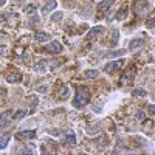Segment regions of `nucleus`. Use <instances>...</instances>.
<instances>
[{
	"instance_id": "1",
	"label": "nucleus",
	"mask_w": 155,
	"mask_h": 155,
	"mask_svg": "<svg viewBox=\"0 0 155 155\" xmlns=\"http://www.w3.org/2000/svg\"><path fill=\"white\" fill-rule=\"evenodd\" d=\"M88 101H90L88 90L85 87H79V88H78V92H76L74 99H73V106L74 107H84V106L88 104Z\"/></svg>"
},
{
	"instance_id": "2",
	"label": "nucleus",
	"mask_w": 155,
	"mask_h": 155,
	"mask_svg": "<svg viewBox=\"0 0 155 155\" xmlns=\"http://www.w3.org/2000/svg\"><path fill=\"white\" fill-rule=\"evenodd\" d=\"M45 51H47V53H50V54H58V53H61V51H62V45H61V42L53 41L51 44H48L45 47Z\"/></svg>"
},
{
	"instance_id": "3",
	"label": "nucleus",
	"mask_w": 155,
	"mask_h": 155,
	"mask_svg": "<svg viewBox=\"0 0 155 155\" xmlns=\"http://www.w3.org/2000/svg\"><path fill=\"white\" fill-rule=\"evenodd\" d=\"M123 64H124V61H121V59H118V61H112V62L106 64L104 70H106L107 73H113V71H116V70H120V68L123 67Z\"/></svg>"
},
{
	"instance_id": "4",
	"label": "nucleus",
	"mask_w": 155,
	"mask_h": 155,
	"mask_svg": "<svg viewBox=\"0 0 155 155\" xmlns=\"http://www.w3.org/2000/svg\"><path fill=\"white\" fill-rule=\"evenodd\" d=\"M22 81V74L16 70H12L9 73H6V82L9 84H14V82H20Z\"/></svg>"
},
{
	"instance_id": "5",
	"label": "nucleus",
	"mask_w": 155,
	"mask_h": 155,
	"mask_svg": "<svg viewBox=\"0 0 155 155\" xmlns=\"http://www.w3.org/2000/svg\"><path fill=\"white\" fill-rule=\"evenodd\" d=\"M134 74H135V68H134V67H132V68H129V70L124 73V76H123L121 84L130 85V84H132V81H134Z\"/></svg>"
},
{
	"instance_id": "6",
	"label": "nucleus",
	"mask_w": 155,
	"mask_h": 155,
	"mask_svg": "<svg viewBox=\"0 0 155 155\" xmlns=\"http://www.w3.org/2000/svg\"><path fill=\"white\" fill-rule=\"evenodd\" d=\"M112 3H113V0H102V2L98 5V11H99V16H102V14H106V12L109 11V8L112 6Z\"/></svg>"
},
{
	"instance_id": "7",
	"label": "nucleus",
	"mask_w": 155,
	"mask_h": 155,
	"mask_svg": "<svg viewBox=\"0 0 155 155\" xmlns=\"http://www.w3.org/2000/svg\"><path fill=\"white\" fill-rule=\"evenodd\" d=\"M62 144L64 146H68V147H73L76 144V137L73 134H67V135H64L62 138Z\"/></svg>"
},
{
	"instance_id": "8",
	"label": "nucleus",
	"mask_w": 155,
	"mask_h": 155,
	"mask_svg": "<svg viewBox=\"0 0 155 155\" xmlns=\"http://www.w3.org/2000/svg\"><path fill=\"white\" fill-rule=\"evenodd\" d=\"M36 137V130H23V132H17L16 138L17 140H31Z\"/></svg>"
},
{
	"instance_id": "9",
	"label": "nucleus",
	"mask_w": 155,
	"mask_h": 155,
	"mask_svg": "<svg viewBox=\"0 0 155 155\" xmlns=\"http://www.w3.org/2000/svg\"><path fill=\"white\" fill-rule=\"evenodd\" d=\"M149 8V3L146 2V0H138V2L135 3V11L138 12V14H141V12H144V9Z\"/></svg>"
},
{
	"instance_id": "10",
	"label": "nucleus",
	"mask_w": 155,
	"mask_h": 155,
	"mask_svg": "<svg viewBox=\"0 0 155 155\" xmlns=\"http://www.w3.org/2000/svg\"><path fill=\"white\" fill-rule=\"evenodd\" d=\"M68 95H70V88H68V85H62V87L59 88V99H61V101L67 99Z\"/></svg>"
},
{
	"instance_id": "11",
	"label": "nucleus",
	"mask_w": 155,
	"mask_h": 155,
	"mask_svg": "<svg viewBox=\"0 0 155 155\" xmlns=\"http://www.w3.org/2000/svg\"><path fill=\"white\" fill-rule=\"evenodd\" d=\"M34 39H36L37 42H47L48 39H50V34H48V33H45V31H39V33H36Z\"/></svg>"
},
{
	"instance_id": "12",
	"label": "nucleus",
	"mask_w": 155,
	"mask_h": 155,
	"mask_svg": "<svg viewBox=\"0 0 155 155\" xmlns=\"http://www.w3.org/2000/svg\"><path fill=\"white\" fill-rule=\"evenodd\" d=\"M34 70L37 71V73H44L45 70H47V61H39L37 64H36V65H34Z\"/></svg>"
},
{
	"instance_id": "13",
	"label": "nucleus",
	"mask_w": 155,
	"mask_h": 155,
	"mask_svg": "<svg viewBox=\"0 0 155 155\" xmlns=\"http://www.w3.org/2000/svg\"><path fill=\"white\" fill-rule=\"evenodd\" d=\"M102 33H104V28H102V27H95V28L90 30L88 37H98V36H99V34H102Z\"/></svg>"
},
{
	"instance_id": "14",
	"label": "nucleus",
	"mask_w": 155,
	"mask_h": 155,
	"mask_svg": "<svg viewBox=\"0 0 155 155\" xmlns=\"http://www.w3.org/2000/svg\"><path fill=\"white\" fill-rule=\"evenodd\" d=\"M140 47H143V39H134V41H130V44H129V48L130 50H137Z\"/></svg>"
},
{
	"instance_id": "15",
	"label": "nucleus",
	"mask_w": 155,
	"mask_h": 155,
	"mask_svg": "<svg viewBox=\"0 0 155 155\" xmlns=\"http://www.w3.org/2000/svg\"><path fill=\"white\" fill-rule=\"evenodd\" d=\"M12 113H14L12 110H5L2 115H0V124H3V123H5V120H9L11 116H12Z\"/></svg>"
},
{
	"instance_id": "16",
	"label": "nucleus",
	"mask_w": 155,
	"mask_h": 155,
	"mask_svg": "<svg viewBox=\"0 0 155 155\" xmlns=\"http://www.w3.org/2000/svg\"><path fill=\"white\" fill-rule=\"evenodd\" d=\"M54 8H56V0H50V2L44 6L42 11H44V12H50L51 9H54Z\"/></svg>"
},
{
	"instance_id": "17",
	"label": "nucleus",
	"mask_w": 155,
	"mask_h": 155,
	"mask_svg": "<svg viewBox=\"0 0 155 155\" xmlns=\"http://www.w3.org/2000/svg\"><path fill=\"white\" fill-rule=\"evenodd\" d=\"M84 78H87V79H95V78H98V71L96 70H87L84 73Z\"/></svg>"
},
{
	"instance_id": "18",
	"label": "nucleus",
	"mask_w": 155,
	"mask_h": 155,
	"mask_svg": "<svg viewBox=\"0 0 155 155\" xmlns=\"http://www.w3.org/2000/svg\"><path fill=\"white\" fill-rule=\"evenodd\" d=\"M146 95H147V92H146V90H141V88L134 90V92H132V96H134V98H143V96H146Z\"/></svg>"
},
{
	"instance_id": "19",
	"label": "nucleus",
	"mask_w": 155,
	"mask_h": 155,
	"mask_svg": "<svg viewBox=\"0 0 155 155\" xmlns=\"http://www.w3.org/2000/svg\"><path fill=\"white\" fill-rule=\"evenodd\" d=\"M9 138H11V137H9V132L5 134V137L0 140V149H5V147H6V144L9 143Z\"/></svg>"
},
{
	"instance_id": "20",
	"label": "nucleus",
	"mask_w": 155,
	"mask_h": 155,
	"mask_svg": "<svg viewBox=\"0 0 155 155\" xmlns=\"http://www.w3.org/2000/svg\"><path fill=\"white\" fill-rule=\"evenodd\" d=\"M25 115H27V110H17L16 113H12V116H14V120H22Z\"/></svg>"
},
{
	"instance_id": "21",
	"label": "nucleus",
	"mask_w": 155,
	"mask_h": 155,
	"mask_svg": "<svg viewBox=\"0 0 155 155\" xmlns=\"http://www.w3.org/2000/svg\"><path fill=\"white\" fill-rule=\"evenodd\" d=\"M124 51H110V53H107L106 56L110 59V58H118V56H123Z\"/></svg>"
},
{
	"instance_id": "22",
	"label": "nucleus",
	"mask_w": 155,
	"mask_h": 155,
	"mask_svg": "<svg viewBox=\"0 0 155 155\" xmlns=\"http://www.w3.org/2000/svg\"><path fill=\"white\" fill-rule=\"evenodd\" d=\"M118 37H120V33L115 30V31H113V37H112V42H110V45H112V47H115V45H116V42H118Z\"/></svg>"
},
{
	"instance_id": "23",
	"label": "nucleus",
	"mask_w": 155,
	"mask_h": 155,
	"mask_svg": "<svg viewBox=\"0 0 155 155\" xmlns=\"http://www.w3.org/2000/svg\"><path fill=\"white\" fill-rule=\"evenodd\" d=\"M61 19H62V11H58L51 16V22H56V20H61Z\"/></svg>"
},
{
	"instance_id": "24",
	"label": "nucleus",
	"mask_w": 155,
	"mask_h": 155,
	"mask_svg": "<svg viewBox=\"0 0 155 155\" xmlns=\"http://www.w3.org/2000/svg\"><path fill=\"white\" fill-rule=\"evenodd\" d=\"M34 9H36V3H31V5L25 6V12H34Z\"/></svg>"
},
{
	"instance_id": "25",
	"label": "nucleus",
	"mask_w": 155,
	"mask_h": 155,
	"mask_svg": "<svg viewBox=\"0 0 155 155\" xmlns=\"http://www.w3.org/2000/svg\"><path fill=\"white\" fill-rule=\"evenodd\" d=\"M126 16H127V6H124V8L121 9V12L118 14V19H124Z\"/></svg>"
},
{
	"instance_id": "26",
	"label": "nucleus",
	"mask_w": 155,
	"mask_h": 155,
	"mask_svg": "<svg viewBox=\"0 0 155 155\" xmlns=\"http://www.w3.org/2000/svg\"><path fill=\"white\" fill-rule=\"evenodd\" d=\"M20 153H22V155H27V153H34L33 146H31V147H27V149H22V150H20Z\"/></svg>"
},
{
	"instance_id": "27",
	"label": "nucleus",
	"mask_w": 155,
	"mask_h": 155,
	"mask_svg": "<svg viewBox=\"0 0 155 155\" xmlns=\"http://www.w3.org/2000/svg\"><path fill=\"white\" fill-rule=\"evenodd\" d=\"M31 98H33V104H31V109H30V112L33 113V112L36 110V106H37V98H36V96H31Z\"/></svg>"
},
{
	"instance_id": "28",
	"label": "nucleus",
	"mask_w": 155,
	"mask_h": 155,
	"mask_svg": "<svg viewBox=\"0 0 155 155\" xmlns=\"http://www.w3.org/2000/svg\"><path fill=\"white\" fill-rule=\"evenodd\" d=\"M137 118H138V120H144V118H146V113H144L143 110H138V112H137Z\"/></svg>"
},
{
	"instance_id": "29",
	"label": "nucleus",
	"mask_w": 155,
	"mask_h": 155,
	"mask_svg": "<svg viewBox=\"0 0 155 155\" xmlns=\"http://www.w3.org/2000/svg\"><path fill=\"white\" fill-rule=\"evenodd\" d=\"M37 23H39V19H37V17L34 16V17H33V20H30V25H33V27H36Z\"/></svg>"
},
{
	"instance_id": "30",
	"label": "nucleus",
	"mask_w": 155,
	"mask_h": 155,
	"mask_svg": "<svg viewBox=\"0 0 155 155\" xmlns=\"http://www.w3.org/2000/svg\"><path fill=\"white\" fill-rule=\"evenodd\" d=\"M5 53H6V47H5V45H2V47H0V56L5 54Z\"/></svg>"
},
{
	"instance_id": "31",
	"label": "nucleus",
	"mask_w": 155,
	"mask_h": 155,
	"mask_svg": "<svg viewBox=\"0 0 155 155\" xmlns=\"http://www.w3.org/2000/svg\"><path fill=\"white\" fill-rule=\"evenodd\" d=\"M47 90H48V87H47V85H44V87L39 88V92H47Z\"/></svg>"
},
{
	"instance_id": "32",
	"label": "nucleus",
	"mask_w": 155,
	"mask_h": 155,
	"mask_svg": "<svg viewBox=\"0 0 155 155\" xmlns=\"http://www.w3.org/2000/svg\"><path fill=\"white\" fill-rule=\"evenodd\" d=\"M155 110H153V106H149V113H153Z\"/></svg>"
},
{
	"instance_id": "33",
	"label": "nucleus",
	"mask_w": 155,
	"mask_h": 155,
	"mask_svg": "<svg viewBox=\"0 0 155 155\" xmlns=\"http://www.w3.org/2000/svg\"><path fill=\"white\" fill-rule=\"evenodd\" d=\"M5 2H6V0H0V6H2V5H3Z\"/></svg>"
}]
</instances>
